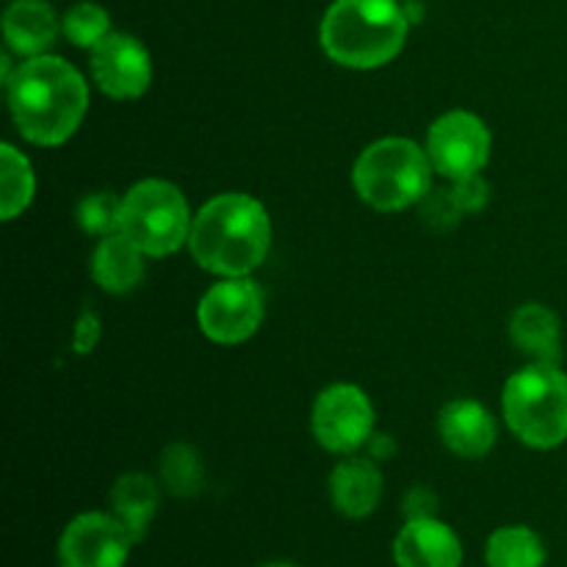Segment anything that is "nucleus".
<instances>
[{
    "label": "nucleus",
    "mask_w": 567,
    "mask_h": 567,
    "mask_svg": "<svg viewBox=\"0 0 567 567\" xmlns=\"http://www.w3.org/2000/svg\"><path fill=\"white\" fill-rule=\"evenodd\" d=\"M6 97L20 136L37 147H59L75 136L89 111L86 78L50 53L17 64Z\"/></svg>",
    "instance_id": "nucleus-1"
},
{
    "label": "nucleus",
    "mask_w": 567,
    "mask_h": 567,
    "mask_svg": "<svg viewBox=\"0 0 567 567\" xmlns=\"http://www.w3.org/2000/svg\"><path fill=\"white\" fill-rule=\"evenodd\" d=\"M271 247V219L249 194H219L194 214L188 249L216 277H249Z\"/></svg>",
    "instance_id": "nucleus-2"
},
{
    "label": "nucleus",
    "mask_w": 567,
    "mask_h": 567,
    "mask_svg": "<svg viewBox=\"0 0 567 567\" xmlns=\"http://www.w3.org/2000/svg\"><path fill=\"white\" fill-rule=\"evenodd\" d=\"M408 33V6L399 0H332L321 17L319 42L338 66L377 70L402 53Z\"/></svg>",
    "instance_id": "nucleus-3"
},
{
    "label": "nucleus",
    "mask_w": 567,
    "mask_h": 567,
    "mask_svg": "<svg viewBox=\"0 0 567 567\" xmlns=\"http://www.w3.org/2000/svg\"><path fill=\"white\" fill-rule=\"evenodd\" d=\"M432 161L426 147L413 138L388 136L371 142L358 155L352 169V186L369 208L380 214H399L432 192Z\"/></svg>",
    "instance_id": "nucleus-4"
},
{
    "label": "nucleus",
    "mask_w": 567,
    "mask_h": 567,
    "mask_svg": "<svg viewBox=\"0 0 567 567\" xmlns=\"http://www.w3.org/2000/svg\"><path fill=\"white\" fill-rule=\"evenodd\" d=\"M502 415L524 446L551 452L567 443V374L559 363L524 365L504 382Z\"/></svg>",
    "instance_id": "nucleus-5"
},
{
    "label": "nucleus",
    "mask_w": 567,
    "mask_h": 567,
    "mask_svg": "<svg viewBox=\"0 0 567 567\" xmlns=\"http://www.w3.org/2000/svg\"><path fill=\"white\" fill-rule=\"evenodd\" d=\"M194 216L186 194L169 181L147 177L122 197L120 233L147 258H169L192 236Z\"/></svg>",
    "instance_id": "nucleus-6"
},
{
    "label": "nucleus",
    "mask_w": 567,
    "mask_h": 567,
    "mask_svg": "<svg viewBox=\"0 0 567 567\" xmlns=\"http://www.w3.org/2000/svg\"><path fill=\"white\" fill-rule=\"evenodd\" d=\"M264 291L249 277H219L197 305L199 332L219 347L249 341L264 324Z\"/></svg>",
    "instance_id": "nucleus-7"
},
{
    "label": "nucleus",
    "mask_w": 567,
    "mask_h": 567,
    "mask_svg": "<svg viewBox=\"0 0 567 567\" xmlns=\"http://www.w3.org/2000/svg\"><path fill=\"white\" fill-rule=\"evenodd\" d=\"M374 404L363 388L352 382L327 385L310 410V430L324 452L349 457L374 435Z\"/></svg>",
    "instance_id": "nucleus-8"
},
{
    "label": "nucleus",
    "mask_w": 567,
    "mask_h": 567,
    "mask_svg": "<svg viewBox=\"0 0 567 567\" xmlns=\"http://www.w3.org/2000/svg\"><path fill=\"white\" fill-rule=\"evenodd\" d=\"M491 127L471 111H449L437 116L426 133V155L432 169L446 181L482 175L491 161Z\"/></svg>",
    "instance_id": "nucleus-9"
},
{
    "label": "nucleus",
    "mask_w": 567,
    "mask_h": 567,
    "mask_svg": "<svg viewBox=\"0 0 567 567\" xmlns=\"http://www.w3.org/2000/svg\"><path fill=\"white\" fill-rule=\"evenodd\" d=\"M136 540L114 513H81L61 529L55 567H125Z\"/></svg>",
    "instance_id": "nucleus-10"
},
{
    "label": "nucleus",
    "mask_w": 567,
    "mask_h": 567,
    "mask_svg": "<svg viewBox=\"0 0 567 567\" xmlns=\"http://www.w3.org/2000/svg\"><path fill=\"white\" fill-rule=\"evenodd\" d=\"M92 81L114 100H138L153 83V59L136 37L111 31L92 50Z\"/></svg>",
    "instance_id": "nucleus-11"
},
{
    "label": "nucleus",
    "mask_w": 567,
    "mask_h": 567,
    "mask_svg": "<svg viewBox=\"0 0 567 567\" xmlns=\"http://www.w3.org/2000/svg\"><path fill=\"white\" fill-rule=\"evenodd\" d=\"M396 567H463L465 548L457 532L441 518L404 520L391 546Z\"/></svg>",
    "instance_id": "nucleus-12"
},
{
    "label": "nucleus",
    "mask_w": 567,
    "mask_h": 567,
    "mask_svg": "<svg viewBox=\"0 0 567 567\" xmlns=\"http://www.w3.org/2000/svg\"><path fill=\"white\" fill-rule=\"evenodd\" d=\"M437 435L457 457L482 460L496 446L498 426L485 404L474 399H454L437 413Z\"/></svg>",
    "instance_id": "nucleus-13"
},
{
    "label": "nucleus",
    "mask_w": 567,
    "mask_h": 567,
    "mask_svg": "<svg viewBox=\"0 0 567 567\" xmlns=\"http://www.w3.org/2000/svg\"><path fill=\"white\" fill-rule=\"evenodd\" d=\"M382 482L380 465L371 457H354L349 454L347 460L332 468L330 474V502L338 515L349 520H365L377 513L382 502Z\"/></svg>",
    "instance_id": "nucleus-14"
},
{
    "label": "nucleus",
    "mask_w": 567,
    "mask_h": 567,
    "mask_svg": "<svg viewBox=\"0 0 567 567\" xmlns=\"http://www.w3.org/2000/svg\"><path fill=\"white\" fill-rule=\"evenodd\" d=\"M61 22L48 0H11L3 11V39L11 53L44 55L53 48Z\"/></svg>",
    "instance_id": "nucleus-15"
},
{
    "label": "nucleus",
    "mask_w": 567,
    "mask_h": 567,
    "mask_svg": "<svg viewBox=\"0 0 567 567\" xmlns=\"http://www.w3.org/2000/svg\"><path fill=\"white\" fill-rule=\"evenodd\" d=\"M509 338L535 363H559L563 358V321L540 302H526L515 310Z\"/></svg>",
    "instance_id": "nucleus-16"
},
{
    "label": "nucleus",
    "mask_w": 567,
    "mask_h": 567,
    "mask_svg": "<svg viewBox=\"0 0 567 567\" xmlns=\"http://www.w3.org/2000/svg\"><path fill=\"white\" fill-rule=\"evenodd\" d=\"M109 502L111 513L122 520V526L131 532L133 540L142 543L147 537L150 526H153L155 513H158V482L150 474H142V471H127L111 485Z\"/></svg>",
    "instance_id": "nucleus-17"
},
{
    "label": "nucleus",
    "mask_w": 567,
    "mask_h": 567,
    "mask_svg": "<svg viewBox=\"0 0 567 567\" xmlns=\"http://www.w3.org/2000/svg\"><path fill=\"white\" fill-rule=\"evenodd\" d=\"M144 258L147 255L127 241L122 233L100 238L92 255V277L103 291L109 293H127L142 282L144 277Z\"/></svg>",
    "instance_id": "nucleus-18"
},
{
    "label": "nucleus",
    "mask_w": 567,
    "mask_h": 567,
    "mask_svg": "<svg viewBox=\"0 0 567 567\" xmlns=\"http://www.w3.org/2000/svg\"><path fill=\"white\" fill-rule=\"evenodd\" d=\"M487 567H546L548 548L540 532L526 524L498 526L485 543Z\"/></svg>",
    "instance_id": "nucleus-19"
},
{
    "label": "nucleus",
    "mask_w": 567,
    "mask_h": 567,
    "mask_svg": "<svg viewBox=\"0 0 567 567\" xmlns=\"http://www.w3.org/2000/svg\"><path fill=\"white\" fill-rule=\"evenodd\" d=\"M33 192H37V177H33L31 161L14 144H3L0 147V219H17L31 205Z\"/></svg>",
    "instance_id": "nucleus-20"
},
{
    "label": "nucleus",
    "mask_w": 567,
    "mask_h": 567,
    "mask_svg": "<svg viewBox=\"0 0 567 567\" xmlns=\"http://www.w3.org/2000/svg\"><path fill=\"white\" fill-rule=\"evenodd\" d=\"M161 485L175 498H194L205 487V465L197 449L177 441L161 454Z\"/></svg>",
    "instance_id": "nucleus-21"
},
{
    "label": "nucleus",
    "mask_w": 567,
    "mask_h": 567,
    "mask_svg": "<svg viewBox=\"0 0 567 567\" xmlns=\"http://www.w3.org/2000/svg\"><path fill=\"white\" fill-rule=\"evenodd\" d=\"M61 33L81 50H94L111 33L109 11L92 0H81L61 17Z\"/></svg>",
    "instance_id": "nucleus-22"
},
{
    "label": "nucleus",
    "mask_w": 567,
    "mask_h": 567,
    "mask_svg": "<svg viewBox=\"0 0 567 567\" xmlns=\"http://www.w3.org/2000/svg\"><path fill=\"white\" fill-rule=\"evenodd\" d=\"M120 210L122 199L111 192H94L78 203V225L89 236L105 238L111 233H120Z\"/></svg>",
    "instance_id": "nucleus-23"
},
{
    "label": "nucleus",
    "mask_w": 567,
    "mask_h": 567,
    "mask_svg": "<svg viewBox=\"0 0 567 567\" xmlns=\"http://www.w3.org/2000/svg\"><path fill=\"white\" fill-rule=\"evenodd\" d=\"M449 194H452L454 205H457L463 216L480 214V210L487 205V199H491V186L482 181V175H471V177H463V181H452Z\"/></svg>",
    "instance_id": "nucleus-24"
},
{
    "label": "nucleus",
    "mask_w": 567,
    "mask_h": 567,
    "mask_svg": "<svg viewBox=\"0 0 567 567\" xmlns=\"http://www.w3.org/2000/svg\"><path fill=\"white\" fill-rule=\"evenodd\" d=\"M421 216H424L430 225H435L437 230H449L452 225H457L460 208L454 205L452 194L449 192H430L421 199Z\"/></svg>",
    "instance_id": "nucleus-25"
},
{
    "label": "nucleus",
    "mask_w": 567,
    "mask_h": 567,
    "mask_svg": "<svg viewBox=\"0 0 567 567\" xmlns=\"http://www.w3.org/2000/svg\"><path fill=\"white\" fill-rule=\"evenodd\" d=\"M437 509H441V498H437L435 491L426 485L410 487L408 496H404V502H402L404 520L437 518Z\"/></svg>",
    "instance_id": "nucleus-26"
},
{
    "label": "nucleus",
    "mask_w": 567,
    "mask_h": 567,
    "mask_svg": "<svg viewBox=\"0 0 567 567\" xmlns=\"http://www.w3.org/2000/svg\"><path fill=\"white\" fill-rule=\"evenodd\" d=\"M100 336H103V324H100L97 313L83 310L75 321V330H72V349H75V354H92L94 347L100 343Z\"/></svg>",
    "instance_id": "nucleus-27"
},
{
    "label": "nucleus",
    "mask_w": 567,
    "mask_h": 567,
    "mask_svg": "<svg viewBox=\"0 0 567 567\" xmlns=\"http://www.w3.org/2000/svg\"><path fill=\"white\" fill-rule=\"evenodd\" d=\"M365 449H369V457L374 460V463H385V460H391L393 454L399 452L396 441H393L391 435H385V432H374V435L369 437V443H365Z\"/></svg>",
    "instance_id": "nucleus-28"
},
{
    "label": "nucleus",
    "mask_w": 567,
    "mask_h": 567,
    "mask_svg": "<svg viewBox=\"0 0 567 567\" xmlns=\"http://www.w3.org/2000/svg\"><path fill=\"white\" fill-rule=\"evenodd\" d=\"M260 567H299V565H293V563H269V565H260Z\"/></svg>",
    "instance_id": "nucleus-29"
}]
</instances>
